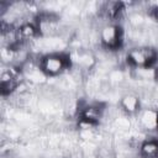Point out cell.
Returning a JSON list of instances; mask_svg holds the SVG:
<instances>
[{"label":"cell","instance_id":"cell-1","mask_svg":"<svg viewBox=\"0 0 158 158\" xmlns=\"http://www.w3.org/2000/svg\"><path fill=\"white\" fill-rule=\"evenodd\" d=\"M128 63L133 67L141 68H156L158 63V53L156 49L149 47L133 48L127 56Z\"/></svg>","mask_w":158,"mask_h":158},{"label":"cell","instance_id":"cell-2","mask_svg":"<svg viewBox=\"0 0 158 158\" xmlns=\"http://www.w3.org/2000/svg\"><path fill=\"white\" fill-rule=\"evenodd\" d=\"M70 67V58L65 54H49L41 60V69L48 75H57Z\"/></svg>","mask_w":158,"mask_h":158},{"label":"cell","instance_id":"cell-3","mask_svg":"<svg viewBox=\"0 0 158 158\" xmlns=\"http://www.w3.org/2000/svg\"><path fill=\"white\" fill-rule=\"evenodd\" d=\"M101 42L109 49H118L122 44L123 32L117 25H106L101 30Z\"/></svg>","mask_w":158,"mask_h":158},{"label":"cell","instance_id":"cell-4","mask_svg":"<svg viewBox=\"0 0 158 158\" xmlns=\"http://www.w3.org/2000/svg\"><path fill=\"white\" fill-rule=\"evenodd\" d=\"M104 109L101 104H93V105H85L84 107L80 109V118L81 122L88 123V125H96L99 118L102 116Z\"/></svg>","mask_w":158,"mask_h":158},{"label":"cell","instance_id":"cell-5","mask_svg":"<svg viewBox=\"0 0 158 158\" xmlns=\"http://www.w3.org/2000/svg\"><path fill=\"white\" fill-rule=\"evenodd\" d=\"M17 88V80L16 75L12 74L11 72H5L1 75V84H0V90L1 95H10L15 89Z\"/></svg>","mask_w":158,"mask_h":158},{"label":"cell","instance_id":"cell-6","mask_svg":"<svg viewBox=\"0 0 158 158\" xmlns=\"http://www.w3.org/2000/svg\"><path fill=\"white\" fill-rule=\"evenodd\" d=\"M40 31V27L32 22H27V23H23L19 30H17V33H19V38L21 41H28L33 37H36V35Z\"/></svg>","mask_w":158,"mask_h":158},{"label":"cell","instance_id":"cell-7","mask_svg":"<svg viewBox=\"0 0 158 158\" xmlns=\"http://www.w3.org/2000/svg\"><path fill=\"white\" fill-rule=\"evenodd\" d=\"M141 154L144 158H157L158 157V141L148 139L141 146Z\"/></svg>","mask_w":158,"mask_h":158},{"label":"cell","instance_id":"cell-8","mask_svg":"<svg viewBox=\"0 0 158 158\" xmlns=\"http://www.w3.org/2000/svg\"><path fill=\"white\" fill-rule=\"evenodd\" d=\"M121 106H122V109H123L126 112L133 114V112H136V111L138 110V107H139V99H138L136 95L128 94V95H126V96L122 98V100H121Z\"/></svg>","mask_w":158,"mask_h":158},{"label":"cell","instance_id":"cell-9","mask_svg":"<svg viewBox=\"0 0 158 158\" xmlns=\"http://www.w3.org/2000/svg\"><path fill=\"white\" fill-rule=\"evenodd\" d=\"M157 116H158V112H154L152 110H147L143 115H142V123L146 128L148 130H152V128H156V123H157Z\"/></svg>","mask_w":158,"mask_h":158},{"label":"cell","instance_id":"cell-10","mask_svg":"<svg viewBox=\"0 0 158 158\" xmlns=\"http://www.w3.org/2000/svg\"><path fill=\"white\" fill-rule=\"evenodd\" d=\"M156 128H157V131H158V116H157V123H156Z\"/></svg>","mask_w":158,"mask_h":158}]
</instances>
